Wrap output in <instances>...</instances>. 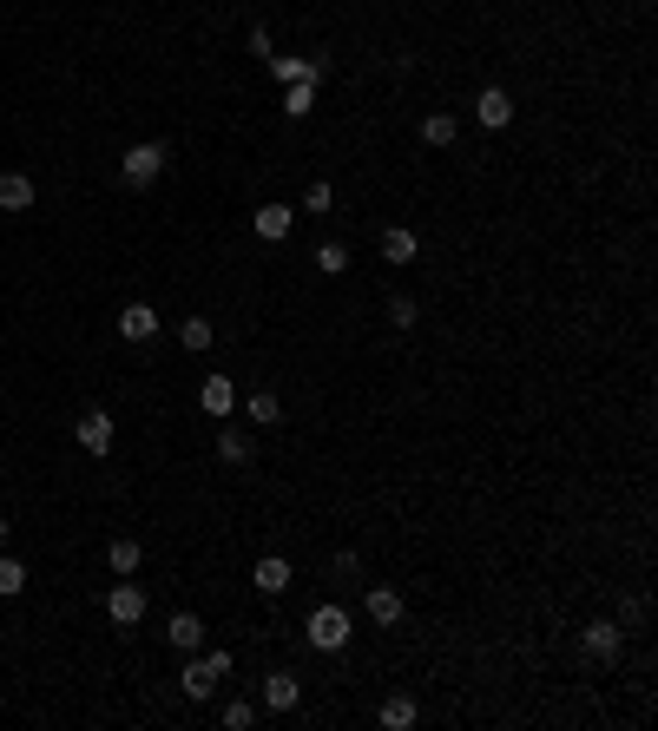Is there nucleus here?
Segmentation results:
<instances>
[{
  "label": "nucleus",
  "instance_id": "1",
  "mask_svg": "<svg viewBox=\"0 0 658 731\" xmlns=\"http://www.w3.org/2000/svg\"><path fill=\"white\" fill-rule=\"evenodd\" d=\"M349 633H356V620H349V606H336V600H323L310 613V626H303V639H310L316 652H343Z\"/></svg>",
  "mask_w": 658,
  "mask_h": 731
},
{
  "label": "nucleus",
  "instance_id": "2",
  "mask_svg": "<svg viewBox=\"0 0 658 731\" xmlns=\"http://www.w3.org/2000/svg\"><path fill=\"white\" fill-rule=\"evenodd\" d=\"M158 172H165V145H152V139L132 145L126 159H119V178H126V185H152Z\"/></svg>",
  "mask_w": 658,
  "mask_h": 731
},
{
  "label": "nucleus",
  "instance_id": "3",
  "mask_svg": "<svg viewBox=\"0 0 658 731\" xmlns=\"http://www.w3.org/2000/svg\"><path fill=\"white\" fill-rule=\"evenodd\" d=\"M106 620H112V626H139V620H145V587L119 580V587L106 593Z\"/></svg>",
  "mask_w": 658,
  "mask_h": 731
},
{
  "label": "nucleus",
  "instance_id": "4",
  "mask_svg": "<svg viewBox=\"0 0 658 731\" xmlns=\"http://www.w3.org/2000/svg\"><path fill=\"white\" fill-rule=\"evenodd\" d=\"M474 119H481L487 132L514 126V93H507V86H481V99H474Z\"/></svg>",
  "mask_w": 658,
  "mask_h": 731
},
{
  "label": "nucleus",
  "instance_id": "5",
  "mask_svg": "<svg viewBox=\"0 0 658 731\" xmlns=\"http://www.w3.org/2000/svg\"><path fill=\"white\" fill-rule=\"evenodd\" d=\"M73 442L86 448V455H106V448H112V415H106V409H86V415L73 422Z\"/></svg>",
  "mask_w": 658,
  "mask_h": 731
},
{
  "label": "nucleus",
  "instance_id": "6",
  "mask_svg": "<svg viewBox=\"0 0 658 731\" xmlns=\"http://www.w3.org/2000/svg\"><path fill=\"white\" fill-rule=\"evenodd\" d=\"M198 409L211 415V422H224V415L237 409V382H231V376H204V382H198Z\"/></svg>",
  "mask_w": 658,
  "mask_h": 731
},
{
  "label": "nucleus",
  "instance_id": "7",
  "mask_svg": "<svg viewBox=\"0 0 658 731\" xmlns=\"http://www.w3.org/2000/svg\"><path fill=\"white\" fill-rule=\"evenodd\" d=\"M290 580H297V573H290V560H283V554H264L251 567V587L270 593V600H277V593H290Z\"/></svg>",
  "mask_w": 658,
  "mask_h": 731
},
{
  "label": "nucleus",
  "instance_id": "8",
  "mask_svg": "<svg viewBox=\"0 0 658 731\" xmlns=\"http://www.w3.org/2000/svg\"><path fill=\"white\" fill-rule=\"evenodd\" d=\"M290 224H297V211H290V205H257L251 211V231L264 244H283V238H290Z\"/></svg>",
  "mask_w": 658,
  "mask_h": 731
},
{
  "label": "nucleus",
  "instance_id": "9",
  "mask_svg": "<svg viewBox=\"0 0 658 731\" xmlns=\"http://www.w3.org/2000/svg\"><path fill=\"white\" fill-rule=\"evenodd\" d=\"M119 336H126V343H152L158 336V310L152 303H126V310H119Z\"/></svg>",
  "mask_w": 658,
  "mask_h": 731
},
{
  "label": "nucleus",
  "instance_id": "10",
  "mask_svg": "<svg viewBox=\"0 0 658 731\" xmlns=\"http://www.w3.org/2000/svg\"><path fill=\"white\" fill-rule=\"evenodd\" d=\"M178 692H185V699H211V692H218V672H211V666H204V659H198V652H191V659H185V672H178Z\"/></svg>",
  "mask_w": 658,
  "mask_h": 731
},
{
  "label": "nucleus",
  "instance_id": "11",
  "mask_svg": "<svg viewBox=\"0 0 658 731\" xmlns=\"http://www.w3.org/2000/svg\"><path fill=\"white\" fill-rule=\"evenodd\" d=\"M264 705H270V712H297V705H303L297 672H270V679H264Z\"/></svg>",
  "mask_w": 658,
  "mask_h": 731
},
{
  "label": "nucleus",
  "instance_id": "12",
  "mask_svg": "<svg viewBox=\"0 0 658 731\" xmlns=\"http://www.w3.org/2000/svg\"><path fill=\"white\" fill-rule=\"evenodd\" d=\"M586 652H593V659H619V646H626V633H619V620H593L586 626Z\"/></svg>",
  "mask_w": 658,
  "mask_h": 731
},
{
  "label": "nucleus",
  "instance_id": "13",
  "mask_svg": "<svg viewBox=\"0 0 658 731\" xmlns=\"http://www.w3.org/2000/svg\"><path fill=\"white\" fill-rule=\"evenodd\" d=\"M33 178L27 172H0V211H33Z\"/></svg>",
  "mask_w": 658,
  "mask_h": 731
},
{
  "label": "nucleus",
  "instance_id": "14",
  "mask_svg": "<svg viewBox=\"0 0 658 731\" xmlns=\"http://www.w3.org/2000/svg\"><path fill=\"white\" fill-rule=\"evenodd\" d=\"M415 251H422V244H415L408 224H389V231H382V264H415Z\"/></svg>",
  "mask_w": 658,
  "mask_h": 731
},
{
  "label": "nucleus",
  "instance_id": "15",
  "mask_svg": "<svg viewBox=\"0 0 658 731\" xmlns=\"http://www.w3.org/2000/svg\"><path fill=\"white\" fill-rule=\"evenodd\" d=\"M165 639H172L178 652H204V620H198V613H172V626H165Z\"/></svg>",
  "mask_w": 658,
  "mask_h": 731
},
{
  "label": "nucleus",
  "instance_id": "16",
  "mask_svg": "<svg viewBox=\"0 0 658 731\" xmlns=\"http://www.w3.org/2000/svg\"><path fill=\"white\" fill-rule=\"evenodd\" d=\"M218 461H224V468H244V461H251V435L237 429V422H224V429H218Z\"/></svg>",
  "mask_w": 658,
  "mask_h": 731
},
{
  "label": "nucleus",
  "instance_id": "17",
  "mask_svg": "<svg viewBox=\"0 0 658 731\" xmlns=\"http://www.w3.org/2000/svg\"><path fill=\"white\" fill-rule=\"evenodd\" d=\"M362 606H369V620H376V626L402 620V593H395V587H369V600H362Z\"/></svg>",
  "mask_w": 658,
  "mask_h": 731
},
{
  "label": "nucleus",
  "instance_id": "18",
  "mask_svg": "<svg viewBox=\"0 0 658 731\" xmlns=\"http://www.w3.org/2000/svg\"><path fill=\"white\" fill-rule=\"evenodd\" d=\"M106 567L119 573V580H132V573L145 567V547H139V541H112V547H106Z\"/></svg>",
  "mask_w": 658,
  "mask_h": 731
},
{
  "label": "nucleus",
  "instance_id": "19",
  "mask_svg": "<svg viewBox=\"0 0 658 731\" xmlns=\"http://www.w3.org/2000/svg\"><path fill=\"white\" fill-rule=\"evenodd\" d=\"M310 264H316L323 277H343V271H349V244H343V238H323V244H316V257H310Z\"/></svg>",
  "mask_w": 658,
  "mask_h": 731
},
{
  "label": "nucleus",
  "instance_id": "20",
  "mask_svg": "<svg viewBox=\"0 0 658 731\" xmlns=\"http://www.w3.org/2000/svg\"><path fill=\"white\" fill-rule=\"evenodd\" d=\"M178 343H185L191 356H204L211 343H218V330H211V317H185V323H178Z\"/></svg>",
  "mask_w": 658,
  "mask_h": 731
},
{
  "label": "nucleus",
  "instance_id": "21",
  "mask_svg": "<svg viewBox=\"0 0 658 731\" xmlns=\"http://www.w3.org/2000/svg\"><path fill=\"white\" fill-rule=\"evenodd\" d=\"M415 718H422V705L408 699V692H395V699H382V725H389V731H408V725H415Z\"/></svg>",
  "mask_w": 658,
  "mask_h": 731
},
{
  "label": "nucleus",
  "instance_id": "22",
  "mask_svg": "<svg viewBox=\"0 0 658 731\" xmlns=\"http://www.w3.org/2000/svg\"><path fill=\"white\" fill-rule=\"evenodd\" d=\"M455 132H461L455 112H428V119H422V139L435 145V152H441V145H455Z\"/></svg>",
  "mask_w": 658,
  "mask_h": 731
},
{
  "label": "nucleus",
  "instance_id": "23",
  "mask_svg": "<svg viewBox=\"0 0 658 731\" xmlns=\"http://www.w3.org/2000/svg\"><path fill=\"white\" fill-rule=\"evenodd\" d=\"M244 415H251L257 429H270V422H277V415H283V402H277V396H270V389H257V396H251V402H244Z\"/></svg>",
  "mask_w": 658,
  "mask_h": 731
},
{
  "label": "nucleus",
  "instance_id": "24",
  "mask_svg": "<svg viewBox=\"0 0 658 731\" xmlns=\"http://www.w3.org/2000/svg\"><path fill=\"white\" fill-rule=\"evenodd\" d=\"M14 593H27V567L14 554H0V600H14Z\"/></svg>",
  "mask_w": 658,
  "mask_h": 731
},
{
  "label": "nucleus",
  "instance_id": "25",
  "mask_svg": "<svg viewBox=\"0 0 658 731\" xmlns=\"http://www.w3.org/2000/svg\"><path fill=\"white\" fill-rule=\"evenodd\" d=\"M283 112H290V119H310L316 112V86H283Z\"/></svg>",
  "mask_w": 658,
  "mask_h": 731
},
{
  "label": "nucleus",
  "instance_id": "26",
  "mask_svg": "<svg viewBox=\"0 0 658 731\" xmlns=\"http://www.w3.org/2000/svg\"><path fill=\"white\" fill-rule=\"evenodd\" d=\"M415 317H422L415 297H389V323H395V330H415Z\"/></svg>",
  "mask_w": 658,
  "mask_h": 731
},
{
  "label": "nucleus",
  "instance_id": "27",
  "mask_svg": "<svg viewBox=\"0 0 658 731\" xmlns=\"http://www.w3.org/2000/svg\"><path fill=\"white\" fill-rule=\"evenodd\" d=\"M251 699H231V705H224V725H231V731H244V725H251Z\"/></svg>",
  "mask_w": 658,
  "mask_h": 731
},
{
  "label": "nucleus",
  "instance_id": "28",
  "mask_svg": "<svg viewBox=\"0 0 658 731\" xmlns=\"http://www.w3.org/2000/svg\"><path fill=\"white\" fill-rule=\"evenodd\" d=\"M329 205H336V191H329V185H310V191H303V211H329Z\"/></svg>",
  "mask_w": 658,
  "mask_h": 731
},
{
  "label": "nucleus",
  "instance_id": "29",
  "mask_svg": "<svg viewBox=\"0 0 658 731\" xmlns=\"http://www.w3.org/2000/svg\"><path fill=\"white\" fill-rule=\"evenodd\" d=\"M204 666L218 672V679H231V672H237V659H231V652H218V646H211V652H204Z\"/></svg>",
  "mask_w": 658,
  "mask_h": 731
},
{
  "label": "nucleus",
  "instance_id": "30",
  "mask_svg": "<svg viewBox=\"0 0 658 731\" xmlns=\"http://www.w3.org/2000/svg\"><path fill=\"white\" fill-rule=\"evenodd\" d=\"M7 534H14V527H7V521H0V547H7Z\"/></svg>",
  "mask_w": 658,
  "mask_h": 731
}]
</instances>
